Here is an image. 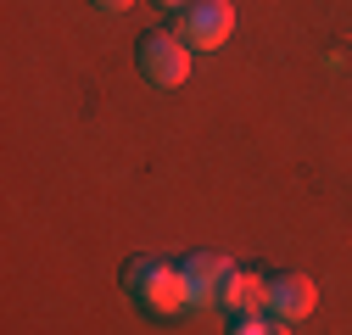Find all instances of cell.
<instances>
[{
	"mask_svg": "<svg viewBox=\"0 0 352 335\" xmlns=\"http://www.w3.org/2000/svg\"><path fill=\"white\" fill-rule=\"evenodd\" d=\"M123 285H129V297H135L146 313H185V308H196L190 302V285H185V274L179 268H168V263H151V257H135L123 268Z\"/></svg>",
	"mask_w": 352,
	"mask_h": 335,
	"instance_id": "obj_1",
	"label": "cell"
},
{
	"mask_svg": "<svg viewBox=\"0 0 352 335\" xmlns=\"http://www.w3.org/2000/svg\"><path fill=\"white\" fill-rule=\"evenodd\" d=\"M140 78L157 84V90H173V84L190 78V45L179 34H146L140 39Z\"/></svg>",
	"mask_w": 352,
	"mask_h": 335,
	"instance_id": "obj_2",
	"label": "cell"
},
{
	"mask_svg": "<svg viewBox=\"0 0 352 335\" xmlns=\"http://www.w3.org/2000/svg\"><path fill=\"white\" fill-rule=\"evenodd\" d=\"M235 28V6L230 0H190V6L179 12V39L196 51H218Z\"/></svg>",
	"mask_w": 352,
	"mask_h": 335,
	"instance_id": "obj_3",
	"label": "cell"
},
{
	"mask_svg": "<svg viewBox=\"0 0 352 335\" xmlns=\"http://www.w3.org/2000/svg\"><path fill=\"white\" fill-rule=\"evenodd\" d=\"M185 285H190V302H218L230 285V257H218V251H196V257H185Z\"/></svg>",
	"mask_w": 352,
	"mask_h": 335,
	"instance_id": "obj_4",
	"label": "cell"
},
{
	"mask_svg": "<svg viewBox=\"0 0 352 335\" xmlns=\"http://www.w3.org/2000/svg\"><path fill=\"white\" fill-rule=\"evenodd\" d=\"M314 302H319V290H314L307 274H280V279H269V313H274V319L296 324V319L314 313Z\"/></svg>",
	"mask_w": 352,
	"mask_h": 335,
	"instance_id": "obj_5",
	"label": "cell"
},
{
	"mask_svg": "<svg viewBox=\"0 0 352 335\" xmlns=\"http://www.w3.org/2000/svg\"><path fill=\"white\" fill-rule=\"evenodd\" d=\"M218 308H230L235 319H246V313H269V279H257V274H230V285H224V297H218Z\"/></svg>",
	"mask_w": 352,
	"mask_h": 335,
	"instance_id": "obj_6",
	"label": "cell"
},
{
	"mask_svg": "<svg viewBox=\"0 0 352 335\" xmlns=\"http://www.w3.org/2000/svg\"><path fill=\"white\" fill-rule=\"evenodd\" d=\"M230 335H291V330H285V319H274V313H269V319H263V313H246V319L230 324Z\"/></svg>",
	"mask_w": 352,
	"mask_h": 335,
	"instance_id": "obj_7",
	"label": "cell"
},
{
	"mask_svg": "<svg viewBox=\"0 0 352 335\" xmlns=\"http://www.w3.org/2000/svg\"><path fill=\"white\" fill-rule=\"evenodd\" d=\"M96 6H101V12H129L135 0H96Z\"/></svg>",
	"mask_w": 352,
	"mask_h": 335,
	"instance_id": "obj_8",
	"label": "cell"
},
{
	"mask_svg": "<svg viewBox=\"0 0 352 335\" xmlns=\"http://www.w3.org/2000/svg\"><path fill=\"white\" fill-rule=\"evenodd\" d=\"M157 6H162V12H185L190 0H157Z\"/></svg>",
	"mask_w": 352,
	"mask_h": 335,
	"instance_id": "obj_9",
	"label": "cell"
}]
</instances>
